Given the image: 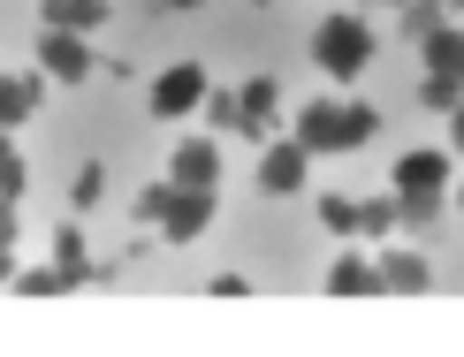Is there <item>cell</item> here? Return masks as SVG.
Masks as SVG:
<instances>
[{
  "label": "cell",
  "instance_id": "obj_1",
  "mask_svg": "<svg viewBox=\"0 0 464 357\" xmlns=\"http://www.w3.org/2000/svg\"><path fill=\"white\" fill-rule=\"evenodd\" d=\"M373 130H381V107H365V99H304L289 137L304 152H358L373 145Z\"/></svg>",
  "mask_w": 464,
  "mask_h": 357
},
{
  "label": "cell",
  "instance_id": "obj_16",
  "mask_svg": "<svg viewBox=\"0 0 464 357\" xmlns=\"http://www.w3.org/2000/svg\"><path fill=\"white\" fill-rule=\"evenodd\" d=\"M389 228H403V198H396V190H381V198H358V236H365V244H381Z\"/></svg>",
  "mask_w": 464,
  "mask_h": 357
},
{
  "label": "cell",
  "instance_id": "obj_6",
  "mask_svg": "<svg viewBox=\"0 0 464 357\" xmlns=\"http://www.w3.org/2000/svg\"><path fill=\"white\" fill-rule=\"evenodd\" d=\"M206 92H214V84H206V69H198V62H176V69L152 76L145 107L160 114V122H183V114H198V107H206Z\"/></svg>",
  "mask_w": 464,
  "mask_h": 357
},
{
  "label": "cell",
  "instance_id": "obj_26",
  "mask_svg": "<svg viewBox=\"0 0 464 357\" xmlns=\"http://www.w3.org/2000/svg\"><path fill=\"white\" fill-rule=\"evenodd\" d=\"M450 145H464V99L450 107Z\"/></svg>",
  "mask_w": 464,
  "mask_h": 357
},
{
  "label": "cell",
  "instance_id": "obj_29",
  "mask_svg": "<svg viewBox=\"0 0 464 357\" xmlns=\"http://www.w3.org/2000/svg\"><path fill=\"white\" fill-rule=\"evenodd\" d=\"M251 8H275V0H251Z\"/></svg>",
  "mask_w": 464,
  "mask_h": 357
},
{
  "label": "cell",
  "instance_id": "obj_15",
  "mask_svg": "<svg viewBox=\"0 0 464 357\" xmlns=\"http://www.w3.org/2000/svg\"><path fill=\"white\" fill-rule=\"evenodd\" d=\"M53 266H62L76 289L92 282V244H84V228H76V221H62V228H53Z\"/></svg>",
  "mask_w": 464,
  "mask_h": 357
},
{
  "label": "cell",
  "instance_id": "obj_2",
  "mask_svg": "<svg viewBox=\"0 0 464 357\" xmlns=\"http://www.w3.org/2000/svg\"><path fill=\"white\" fill-rule=\"evenodd\" d=\"M389 190L403 198V228H434L441 206H450L457 175H450V152H403L389 168Z\"/></svg>",
  "mask_w": 464,
  "mask_h": 357
},
{
  "label": "cell",
  "instance_id": "obj_28",
  "mask_svg": "<svg viewBox=\"0 0 464 357\" xmlns=\"http://www.w3.org/2000/svg\"><path fill=\"white\" fill-rule=\"evenodd\" d=\"M457 213H464V183H457Z\"/></svg>",
  "mask_w": 464,
  "mask_h": 357
},
{
  "label": "cell",
  "instance_id": "obj_23",
  "mask_svg": "<svg viewBox=\"0 0 464 357\" xmlns=\"http://www.w3.org/2000/svg\"><path fill=\"white\" fill-rule=\"evenodd\" d=\"M206 122H214V130H237V92H206Z\"/></svg>",
  "mask_w": 464,
  "mask_h": 357
},
{
  "label": "cell",
  "instance_id": "obj_24",
  "mask_svg": "<svg viewBox=\"0 0 464 357\" xmlns=\"http://www.w3.org/2000/svg\"><path fill=\"white\" fill-rule=\"evenodd\" d=\"M15 206H24V198H0V244H24V221H15Z\"/></svg>",
  "mask_w": 464,
  "mask_h": 357
},
{
  "label": "cell",
  "instance_id": "obj_20",
  "mask_svg": "<svg viewBox=\"0 0 464 357\" xmlns=\"http://www.w3.org/2000/svg\"><path fill=\"white\" fill-rule=\"evenodd\" d=\"M24 152H15V130H0V198H24Z\"/></svg>",
  "mask_w": 464,
  "mask_h": 357
},
{
  "label": "cell",
  "instance_id": "obj_12",
  "mask_svg": "<svg viewBox=\"0 0 464 357\" xmlns=\"http://www.w3.org/2000/svg\"><path fill=\"white\" fill-rule=\"evenodd\" d=\"M381 289L389 296H419V289H434V259L427 251H381Z\"/></svg>",
  "mask_w": 464,
  "mask_h": 357
},
{
  "label": "cell",
  "instance_id": "obj_13",
  "mask_svg": "<svg viewBox=\"0 0 464 357\" xmlns=\"http://www.w3.org/2000/svg\"><path fill=\"white\" fill-rule=\"evenodd\" d=\"M320 289H327V296H373V289H381V266L365 259V251H343V259L327 266Z\"/></svg>",
  "mask_w": 464,
  "mask_h": 357
},
{
  "label": "cell",
  "instance_id": "obj_5",
  "mask_svg": "<svg viewBox=\"0 0 464 357\" xmlns=\"http://www.w3.org/2000/svg\"><path fill=\"white\" fill-rule=\"evenodd\" d=\"M251 183H259V198H297L304 183H313V152H304L297 137H266V145H259V175H251Z\"/></svg>",
  "mask_w": 464,
  "mask_h": 357
},
{
  "label": "cell",
  "instance_id": "obj_4",
  "mask_svg": "<svg viewBox=\"0 0 464 357\" xmlns=\"http://www.w3.org/2000/svg\"><path fill=\"white\" fill-rule=\"evenodd\" d=\"M464 99V31L441 24L427 46H419V107L427 114H450Z\"/></svg>",
  "mask_w": 464,
  "mask_h": 357
},
{
  "label": "cell",
  "instance_id": "obj_11",
  "mask_svg": "<svg viewBox=\"0 0 464 357\" xmlns=\"http://www.w3.org/2000/svg\"><path fill=\"white\" fill-rule=\"evenodd\" d=\"M46 99V69H8L0 76V130H24Z\"/></svg>",
  "mask_w": 464,
  "mask_h": 357
},
{
  "label": "cell",
  "instance_id": "obj_18",
  "mask_svg": "<svg viewBox=\"0 0 464 357\" xmlns=\"http://www.w3.org/2000/svg\"><path fill=\"white\" fill-rule=\"evenodd\" d=\"M313 213H320V228H327V236H358V198L320 190V198H313Z\"/></svg>",
  "mask_w": 464,
  "mask_h": 357
},
{
  "label": "cell",
  "instance_id": "obj_30",
  "mask_svg": "<svg viewBox=\"0 0 464 357\" xmlns=\"http://www.w3.org/2000/svg\"><path fill=\"white\" fill-rule=\"evenodd\" d=\"M389 8H403V0H389Z\"/></svg>",
  "mask_w": 464,
  "mask_h": 357
},
{
  "label": "cell",
  "instance_id": "obj_8",
  "mask_svg": "<svg viewBox=\"0 0 464 357\" xmlns=\"http://www.w3.org/2000/svg\"><path fill=\"white\" fill-rule=\"evenodd\" d=\"M38 69H46L53 76V84H84V76L92 69H100V62H92V46H84V31H38Z\"/></svg>",
  "mask_w": 464,
  "mask_h": 357
},
{
  "label": "cell",
  "instance_id": "obj_10",
  "mask_svg": "<svg viewBox=\"0 0 464 357\" xmlns=\"http://www.w3.org/2000/svg\"><path fill=\"white\" fill-rule=\"evenodd\" d=\"M206 228H214V190H176V198H168V213H160V244L168 251L198 244Z\"/></svg>",
  "mask_w": 464,
  "mask_h": 357
},
{
  "label": "cell",
  "instance_id": "obj_27",
  "mask_svg": "<svg viewBox=\"0 0 464 357\" xmlns=\"http://www.w3.org/2000/svg\"><path fill=\"white\" fill-rule=\"evenodd\" d=\"M160 8H206V0H160Z\"/></svg>",
  "mask_w": 464,
  "mask_h": 357
},
{
  "label": "cell",
  "instance_id": "obj_21",
  "mask_svg": "<svg viewBox=\"0 0 464 357\" xmlns=\"http://www.w3.org/2000/svg\"><path fill=\"white\" fill-rule=\"evenodd\" d=\"M168 198H176V183H168V175H160V183H145L138 198H130V213H138L145 228H160V213H168Z\"/></svg>",
  "mask_w": 464,
  "mask_h": 357
},
{
  "label": "cell",
  "instance_id": "obj_3",
  "mask_svg": "<svg viewBox=\"0 0 464 357\" xmlns=\"http://www.w3.org/2000/svg\"><path fill=\"white\" fill-rule=\"evenodd\" d=\"M313 69H327L335 84H358L365 69H373V24H365L358 8H335L313 24Z\"/></svg>",
  "mask_w": 464,
  "mask_h": 357
},
{
  "label": "cell",
  "instance_id": "obj_31",
  "mask_svg": "<svg viewBox=\"0 0 464 357\" xmlns=\"http://www.w3.org/2000/svg\"><path fill=\"white\" fill-rule=\"evenodd\" d=\"M450 8H464V0H450Z\"/></svg>",
  "mask_w": 464,
  "mask_h": 357
},
{
  "label": "cell",
  "instance_id": "obj_22",
  "mask_svg": "<svg viewBox=\"0 0 464 357\" xmlns=\"http://www.w3.org/2000/svg\"><path fill=\"white\" fill-rule=\"evenodd\" d=\"M69 198H76V206H100V198H107V168H100V160H84V168H76V190H69Z\"/></svg>",
  "mask_w": 464,
  "mask_h": 357
},
{
  "label": "cell",
  "instance_id": "obj_14",
  "mask_svg": "<svg viewBox=\"0 0 464 357\" xmlns=\"http://www.w3.org/2000/svg\"><path fill=\"white\" fill-rule=\"evenodd\" d=\"M38 24H53V31H100L107 24V0H38Z\"/></svg>",
  "mask_w": 464,
  "mask_h": 357
},
{
  "label": "cell",
  "instance_id": "obj_25",
  "mask_svg": "<svg viewBox=\"0 0 464 357\" xmlns=\"http://www.w3.org/2000/svg\"><path fill=\"white\" fill-rule=\"evenodd\" d=\"M0 289H15V244H0Z\"/></svg>",
  "mask_w": 464,
  "mask_h": 357
},
{
  "label": "cell",
  "instance_id": "obj_7",
  "mask_svg": "<svg viewBox=\"0 0 464 357\" xmlns=\"http://www.w3.org/2000/svg\"><path fill=\"white\" fill-rule=\"evenodd\" d=\"M275 130H282V84L275 76H251V84L237 92V137L244 145H266Z\"/></svg>",
  "mask_w": 464,
  "mask_h": 357
},
{
  "label": "cell",
  "instance_id": "obj_17",
  "mask_svg": "<svg viewBox=\"0 0 464 357\" xmlns=\"http://www.w3.org/2000/svg\"><path fill=\"white\" fill-rule=\"evenodd\" d=\"M441 24H450V0H403V38L411 46H427Z\"/></svg>",
  "mask_w": 464,
  "mask_h": 357
},
{
  "label": "cell",
  "instance_id": "obj_19",
  "mask_svg": "<svg viewBox=\"0 0 464 357\" xmlns=\"http://www.w3.org/2000/svg\"><path fill=\"white\" fill-rule=\"evenodd\" d=\"M15 289L24 296H62V289H76L62 266H15Z\"/></svg>",
  "mask_w": 464,
  "mask_h": 357
},
{
  "label": "cell",
  "instance_id": "obj_9",
  "mask_svg": "<svg viewBox=\"0 0 464 357\" xmlns=\"http://www.w3.org/2000/svg\"><path fill=\"white\" fill-rule=\"evenodd\" d=\"M168 183H176V190H221V145H214V137H176V152H168Z\"/></svg>",
  "mask_w": 464,
  "mask_h": 357
}]
</instances>
